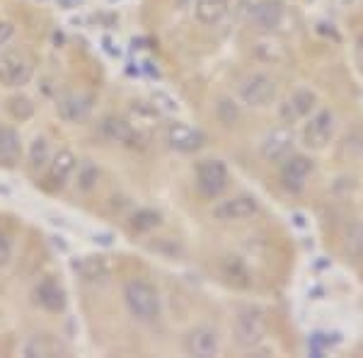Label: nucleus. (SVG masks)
Returning <instances> with one entry per match:
<instances>
[{
    "mask_svg": "<svg viewBox=\"0 0 363 358\" xmlns=\"http://www.w3.org/2000/svg\"><path fill=\"white\" fill-rule=\"evenodd\" d=\"M78 167V160L70 150H58L54 157L49 160V172H46V179L51 181L54 186H61L70 174L75 172Z\"/></svg>",
    "mask_w": 363,
    "mask_h": 358,
    "instance_id": "6ab92c4d",
    "label": "nucleus"
},
{
    "mask_svg": "<svg viewBox=\"0 0 363 358\" xmlns=\"http://www.w3.org/2000/svg\"><path fill=\"white\" fill-rule=\"evenodd\" d=\"M233 334H235L238 346H242V349H255V346H259L267 337V322H264L262 310H257V308L240 310L235 317Z\"/></svg>",
    "mask_w": 363,
    "mask_h": 358,
    "instance_id": "39448f33",
    "label": "nucleus"
},
{
    "mask_svg": "<svg viewBox=\"0 0 363 358\" xmlns=\"http://www.w3.org/2000/svg\"><path fill=\"white\" fill-rule=\"evenodd\" d=\"M32 63L20 51H3L0 54V85L3 87H22L32 80Z\"/></svg>",
    "mask_w": 363,
    "mask_h": 358,
    "instance_id": "6e6552de",
    "label": "nucleus"
},
{
    "mask_svg": "<svg viewBox=\"0 0 363 358\" xmlns=\"http://www.w3.org/2000/svg\"><path fill=\"white\" fill-rule=\"evenodd\" d=\"M310 174H313V160H310L308 155L291 152L286 160H281L279 181L289 194H301L303 189H306Z\"/></svg>",
    "mask_w": 363,
    "mask_h": 358,
    "instance_id": "423d86ee",
    "label": "nucleus"
},
{
    "mask_svg": "<svg viewBox=\"0 0 363 358\" xmlns=\"http://www.w3.org/2000/svg\"><path fill=\"white\" fill-rule=\"evenodd\" d=\"M277 95H279L277 80L267 73H250V75H245L238 85L240 102L247 104V107H255V109L269 107V104L277 99Z\"/></svg>",
    "mask_w": 363,
    "mask_h": 358,
    "instance_id": "f03ea898",
    "label": "nucleus"
},
{
    "mask_svg": "<svg viewBox=\"0 0 363 358\" xmlns=\"http://www.w3.org/2000/svg\"><path fill=\"white\" fill-rule=\"evenodd\" d=\"M73 272L80 276L83 281H102L109 276V262L99 254H87V257H80V259L73 262Z\"/></svg>",
    "mask_w": 363,
    "mask_h": 358,
    "instance_id": "f3484780",
    "label": "nucleus"
},
{
    "mask_svg": "<svg viewBox=\"0 0 363 358\" xmlns=\"http://www.w3.org/2000/svg\"><path fill=\"white\" fill-rule=\"evenodd\" d=\"M160 225V213L153 208H140L131 216V230L133 233H150Z\"/></svg>",
    "mask_w": 363,
    "mask_h": 358,
    "instance_id": "4be33fe9",
    "label": "nucleus"
},
{
    "mask_svg": "<svg viewBox=\"0 0 363 358\" xmlns=\"http://www.w3.org/2000/svg\"><path fill=\"white\" fill-rule=\"evenodd\" d=\"M223 276L228 284H235V286H247V272H245L242 262L238 257H228L223 262Z\"/></svg>",
    "mask_w": 363,
    "mask_h": 358,
    "instance_id": "393cba45",
    "label": "nucleus"
},
{
    "mask_svg": "<svg viewBox=\"0 0 363 358\" xmlns=\"http://www.w3.org/2000/svg\"><path fill=\"white\" fill-rule=\"evenodd\" d=\"M51 160V148L46 138H34L32 145H29V165L32 169H42L49 165Z\"/></svg>",
    "mask_w": 363,
    "mask_h": 358,
    "instance_id": "5701e85b",
    "label": "nucleus"
},
{
    "mask_svg": "<svg viewBox=\"0 0 363 358\" xmlns=\"http://www.w3.org/2000/svg\"><path fill=\"white\" fill-rule=\"evenodd\" d=\"M8 111L15 116L17 121H27L29 116L34 114V104H32V99H27L22 95H15V97L8 99Z\"/></svg>",
    "mask_w": 363,
    "mask_h": 358,
    "instance_id": "a878e982",
    "label": "nucleus"
},
{
    "mask_svg": "<svg viewBox=\"0 0 363 358\" xmlns=\"http://www.w3.org/2000/svg\"><path fill=\"white\" fill-rule=\"evenodd\" d=\"M230 10V0H196L194 3V17L199 25L213 27L228 15Z\"/></svg>",
    "mask_w": 363,
    "mask_h": 358,
    "instance_id": "a211bd4d",
    "label": "nucleus"
},
{
    "mask_svg": "<svg viewBox=\"0 0 363 358\" xmlns=\"http://www.w3.org/2000/svg\"><path fill=\"white\" fill-rule=\"evenodd\" d=\"M165 140L177 152H196L206 145V133L184 121H169L165 126Z\"/></svg>",
    "mask_w": 363,
    "mask_h": 358,
    "instance_id": "9d476101",
    "label": "nucleus"
},
{
    "mask_svg": "<svg viewBox=\"0 0 363 358\" xmlns=\"http://www.w3.org/2000/svg\"><path fill=\"white\" fill-rule=\"evenodd\" d=\"M337 131V116L332 109H315L303 124V145L310 150H322L330 145Z\"/></svg>",
    "mask_w": 363,
    "mask_h": 358,
    "instance_id": "7ed1b4c3",
    "label": "nucleus"
},
{
    "mask_svg": "<svg viewBox=\"0 0 363 358\" xmlns=\"http://www.w3.org/2000/svg\"><path fill=\"white\" fill-rule=\"evenodd\" d=\"M286 17V8L281 0H255L250 8V22L259 32H274L281 27Z\"/></svg>",
    "mask_w": 363,
    "mask_h": 358,
    "instance_id": "f8f14e48",
    "label": "nucleus"
},
{
    "mask_svg": "<svg viewBox=\"0 0 363 358\" xmlns=\"http://www.w3.org/2000/svg\"><path fill=\"white\" fill-rule=\"evenodd\" d=\"M257 213H259V201L255 196H247V194L223 198V201H218L213 211H211V216L218 223H242L255 218Z\"/></svg>",
    "mask_w": 363,
    "mask_h": 358,
    "instance_id": "0eeeda50",
    "label": "nucleus"
},
{
    "mask_svg": "<svg viewBox=\"0 0 363 358\" xmlns=\"http://www.w3.org/2000/svg\"><path fill=\"white\" fill-rule=\"evenodd\" d=\"M315 107H318V95L313 90H308V87H301V90H296L294 95L281 104L279 116L284 124H298V121L308 119L315 111Z\"/></svg>",
    "mask_w": 363,
    "mask_h": 358,
    "instance_id": "9b49d317",
    "label": "nucleus"
},
{
    "mask_svg": "<svg viewBox=\"0 0 363 358\" xmlns=\"http://www.w3.org/2000/svg\"><path fill=\"white\" fill-rule=\"evenodd\" d=\"M15 37V25L13 22H0V49Z\"/></svg>",
    "mask_w": 363,
    "mask_h": 358,
    "instance_id": "c756f323",
    "label": "nucleus"
},
{
    "mask_svg": "<svg viewBox=\"0 0 363 358\" xmlns=\"http://www.w3.org/2000/svg\"><path fill=\"white\" fill-rule=\"evenodd\" d=\"M124 303L133 320L155 322L160 317V293L150 281L128 279L124 284Z\"/></svg>",
    "mask_w": 363,
    "mask_h": 358,
    "instance_id": "f257e3e1",
    "label": "nucleus"
},
{
    "mask_svg": "<svg viewBox=\"0 0 363 358\" xmlns=\"http://www.w3.org/2000/svg\"><path fill=\"white\" fill-rule=\"evenodd\" d=\"M34 301L39 303V308H44L46 313H61L66 308V291L56 279L46 276L34 286Z\"/></svg>",
    "mask_w": 363,
    "mask_h": 358,
    "instance_id": "4468645a",
    "label": "nucleus"
},
{
    "mask_svg": "<svg viewBox=\"0 0 363 358\" xmlns=\"http://www.w3.org/2000/svg\"><path fill=\"white\" fill-rule=\"evenodd\" d=\"M99 181V169L92 165V162H83L78 167V177H75V186L80 191H92Z\"/></svg>",
    "mask_w": 363,
    "mask_h": 358,
    "instance_id": "b1692460",
    "label": "nucleus"
},
{
    "mask_svg": "<svg viewBox=\"0 0 363 358\" xmlns=\"http://www.w3.org/2000/svg\"><path fill=\"white\" fill-rule=\"evenodd\" d=\"M22 157V140L13 126L0 124V167L13 169Z\"/></svg>",
    "mask_w": 363,
    "mask_h": 358,
    "instance_id": "2eb2a0df",
    "label": "nucleus"
},
{
    "mask_svg": "<svg viewBox=\"0 0 363 358\" xmlns=\"http://www.w3.org/2000/svg\"><path fill=\"white\" fill-rule=\"evenodd\" d=\"M291 145H294V140H291V133L286 131H274L272 136L264 140V145H262V155L267 157V160H286V157L291 155Z\"/></svg>",
    "mask_w": 363,
    "mask_h": 358,
    "instance_id": "aec40b11",
    "label": "nucleus"
},
{
    "mask_svg": "<svg viewBox=\"0 0 363 358\" xmlns=\"http://www.w3.org/2000/svg\"><path fill=\"white\" fill-rule=\"evenodd\" d=\"M182 349H184V354L196 356V358L216 356L220 349V334L216 327L199 325V327H194V330H189L184 334V339H182Z\"/></svg>",
    "mask_w": 363,
    "mask_h": 358,
    "instance_id": "1a4fd4ad",
    "label": "nucleus"
},
{
    "mask_svg": "<svg viewBox=\"0 0 363 358\" xmlns=\"http://www.w3.org/2000/svg\"><path fill=\"white\" fill-rule=\"evenodd\" d=\"M10 259H13V240L8 233H0V269L8 267Z\"/></svg>",
    "mask_w": 363,
    "mask_h": 358,
    "instance_id": "c85d7f7f",
    "label": "nucleus"
},
{
    "mask_svg": "<svg viewBox=\"0 0 363 358\" xmlns=\"http://www.w3.org/2000/svg\"><path fill=\"white\" fill-rule=\"evenodd\" d=\"M95 107V97L87 95V92H68L66 97L58 99V116L68 124H78L85 121L92 114Z\"/></svg>",
    "mask_w": 363,
    "mask_h": 358,
    "instance_id": "ddd939ff",
    "label": "nucleus"
},
{
    "mask_svg": "<svg viewBox=\"0 0 363 358\" xmlns=\"http://www.w3.org/2000/svg\"><path fill=\"white\" fill-rule=\"evenodd\" d=\"M216 116H218V121L223 126H233L240 119V109L233 99H220V102L216 104Z\"/></svg>",
    "mask_w": 363,
    "mask_h": 358,
    "instance_id": "bb28decb",
    "label": "nucleus"
},
{
    "mask_svg": "<svg viewBox=\"0 0 363 358\" xmlns=\"http://www.w3.org/2000/svg\"><path fill=\"white\" fill-rule=\"evenodd\" d=\"M196 189L203 198H218L220 194L228 189V181H230V172H228L223 160H216V157H208V160H201L196 165Z\"/></svg>",
    "mask_w": 363,
    "mask_h": 358,
    "instance_id": "20e7f679",
    "label": "nucleus"
},
{
    "mask_svg": "<svg viewBox=\"0 0 363 358\" xmlns=\"http://www.w3.org/2000/svg\"><path fill=\"white\" fill-rule=\"evenodd\" d=\"M347 252H351L354 257H363V223H356L347 235Z\"/></svg>",
    "mask_w": 363,
    "mask_h": 358,
    "instance_id": "cd10ccee",
    "label": "nucleus"
},
{
    "mask_svg": "<svg viewBox=\"0 0 363 358\" xmlns=\"http://www.w3.org/2000/svg\"><path fill=\"white\" fill-rule=\"evenodd\" d=\"M22 354L25 356H58V354H63V346L58 344L54 337H49V334H37V337H32L25 344Z\"/></svg>",
    "mask_w": 363,
    "mask_h": 358,
    "instance_id": "412c9836",
    "label": "nucleus"
},
{
    "mask_svg": "<svg viewBox=\"0 0 363 358\" xmlns=\"http://www.w3.org/2000/svg\"><path fill=\"white\" fill-rule=\"evenodd\" d=\"M99 131L104 133V138H107V140H112V143L136 145V140H138L136 128L128 124L126 119H119V116H107V119H102Z\"/></svg>",
    "mask_w": 363,
    "mask_h": 358,
    "instance_id": "dca6fc26",
    "label": "nucleus"
}]
</instances>
